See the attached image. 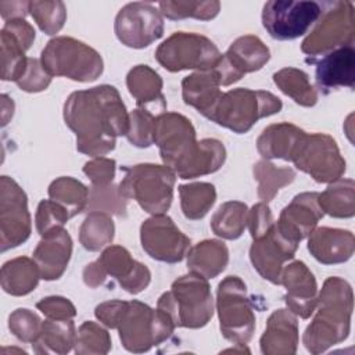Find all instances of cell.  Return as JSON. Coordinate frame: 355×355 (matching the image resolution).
Segmentation results:
<instances>
[{
	"label": "cell",
	"mask_w": 355,
	"mask_h": 355,
	"mask_svg": "<svg viewBox=\"0 0 355 355\" xmlns=\"http://www.w3.org/2000/svg\"><path fill=\"white\" fill-rule=\"evenodd\" d=\"M304 132L290 122L272 123L257 139V150L265 159L290 161L295 144Z\"/></svg>",
	"instance_id": "83f0119b"
},
{
	"label": "cell",
	"mask_w": 355,
	"mask_h": 355,
	"mask_svg": "<svg viewBox=\"0 0 355 355\" xmlns=\"http://www.w3.org/2000/svg\"><path fill=\"white\" fill-rule=\"evenodd\" d=\"M116 162L107 157H94L83 165V173L90 179L93 189H104L112 184Z\"/></svg>",
	"instance_id": "bcb514c9"
},
{
	"label": "cell",
	"mask_w": 355,
	"mask_h": 355,
	"mask_svg": "<svg viewBox=\"0 0 355 355\" xmlns=\"http://www.w3.org/2000/svg\"><path fill=\"white\" fill-rule=\"evenodd\" d=\"M318 194L316 191L300 193L282 209L276 226L288 240L300 243L316 229L324 215L319 207Z\"/></svg>",
	"instance_id": "44dd1931"
},
{
	"label": "cell",
	"mask_w": 355,
	"mask_h": 355,
	"mask_svg": "<svg viewBox=\"0 0 355 355\" xmlns=\"http://www.w3.org/2000/svg\"><path fill=\"white\" fill-rule=\"evenodd\" d=\"M275 218L272 215V211L268 205V202H257L248 209V216H247V226L250 230V234L252 240L263 236L268 233L273 225H275Z\"/></svg>",
	"instance_id": "c3c4849f"
},
{
	"label": "cell",
	"mask_w": 355,
	"mask_h": 355,
	"mask_svg": "<svg viewBox=\"0 0 355 355\" xmlns=\"http://www.w3.org/2000/svg\"><path fill=\"white\" fill-rule=\"evenodd\" d=\"M96 318L107 327L116 329L123 348L141 354L168 340L175 324L161 309L132 300H111L101 302L94 309Z\"/></svg>",
	"instance_id": "3957f363"
},
{
	"label": "cell",
	"mask_w": 355,
	"mask_h": 355,
	"mask_svg": "<svg viewBox=\"0 0 355 355\" xmlns=\"http://www.w3.org/2000/svg\"><path fill=\"white\" fill-rule=\"evenodd\" d=\"M187 268L205 279H214L220 275L229 262V250L220 240L209 239L190 247L187 254Z\"/></svg>",
	"instance_id": "f1b7e54d"
},
{
	"label": "cell",
	"mask_w": 355,
	"mask_h": 355,
	"mask_svg": "<svg viewBox=\"0 0 355 355\" xmlns=\"http://www.w3.org/2000/svg\"><path fill=\"white\" fill-rule=\"evenodd\" d=\"M157 115L144 110L136 108L129 114V130L126 139L130 144L139 148H147L154 144V128Z\"/></svg>",
	"instance_id": "7bdbcfd3"
},
{
	"label": "cell",
	"mask_w": 355,
	"mask_h": 355,
	"mask_svg": "<svg viewBox=\"0 0 355 355\" xmlns=\"http://www.w3.org/2000/svg\"><path fill=\"white\" fill-rule=\"evenodd\" d=\"M42 327L39 315L28 308H18L8 316L10 331L22 343H33Z\"/></svg>",
	"instance_id": "f6af8a7d"
},
{
	"label": "cell",
	"mask_w": 355,
	"mask_h": 355,
	"mask_svg": "<svg viewBox=\"0 0 355 355\" xmlns=\"http://www.w3.org/2000/svg\"><path fill=\"white\" fill-rule=\"evenodd\" d=\"M323 6L318 1L270 0L262 8V25L276 40H294L319 19Z\"/></svg>",
	"instance_id": "5bb4252c"
},
{
	"label": "cell",
	"mask_w": 355,
	"mask_h": 355,
	"mask_svg": "<svg viewBox=\"0 0 355 355\" xmlns=\"http://www.w3.org/2000/svg\"><path fill=\"white\" fill-rule=\"evenodd\" d=\"M123 178L118 186L122 198L135 200L151 215L165 214L173 200L175 172L166 165L137 164L123 166Z\"/></svg>",
	"instance_id": "52a82bcc"
},
{
	"label": "cell",
	"mask_w": 355,
	"mask_h": 355,
	"mask_svg": "<svg viewBox=\"0 0 355 355\" xmlns=\"http://www.w3.org/2000/svg\"><path fill=\"white\" fill-rule=\"evenodd\" d=\"M354 294L351 284L330 276L324 280L315 306V316L306 326L302 344L311 354H322L347 340L351 330Z\"/></svg>",
	"instance_id": "277c9868"
},
{
	"label": "cell",
	"mask_w": 355,
	"mask_h": 355,
	"mask_svg": "<svg viewBox=\"0 0 355 355\" xmlns=\"http://www.w3.org/2000/svg\"><path fill=\"white\" fill-rule=\"evenodd\" d=\"M318 202L323 214L333 218H352L355 215V183L352 179H338L329 183L324 191L318 194Z\"/></svg>",
	"instance_id": "1f68e13d"
},
{
	"label": "cell",
	"mask_w": 355,
	"mask_h": 355,
	"mask_svg": "<svg viewBox=\"0 0 355 355\" xmlns=\"http://www.w3.org/2000/svg\"><path fill=\"white\" fill-rule=\"evenodd\" d=\"M3 28L11 32L26 47V50L31 49L36 33L33 26L28 21H25V18H15V19L6 21Z\"/></svg>",
	"instance_id": "f907efd6"
},
{
	"label": "cell",
	"mask_w": 355,
	"mask_h": 355,
	"mask_svg": "<svg viewBox=\"0 0 355 355\" xmlns=\"http://www.w3.org/2000/svg\"><path fill=\"white\" fill-rule=\"evenodd\" d=\"M297 316L288 309H276L266 322V329L259 340L265 355H293L298 348Z\"/></svg>",
	"instance_id": "d4e9b609"
},
{
	"label": "cell",
	"mask_w": 355,
	"mask_h": 355,
	"mask_svg": "<svg viewBox=\"0 0 355 355\" xmlns=\"http://www.w3.org/2000/svg\"><path fill=\"white\" fill-rule=\"evenodd\" d=\"M322 6L323 10L315 28L301 44V51L311 58L343 46H354V4L351 1H330Z\"/></svg>",
	"instance_id": "4fadbf2b"
},
{
	"label": "cell",
	"mask_w": 355,
	"mask_h": 355,
	"mask_svg": "<svg viewBox=\"0 0 355 355\" xmlns=\"http://www.w3.org/2000/svg\"><path fill=\"white\" fill-rule=\"evenodd\" d=\"M252 173L258 182L257 194L263 202H269L275 198L277 191L295 179V171L288 166H276L268 159H261L254 164Z\"/></svg>",
	"instance_id": "e575fe53"
},
{
	"label": "cell",
	"mask_w": 355,
	"mask_h": 355,
	"mask_svg": "<svg viewBox=\"0 0 355 355\" xmlns=\"http://www.w3.org/2000/svg\"><path fill=\"white\" fill-rule=\"evenodd\" d=\"M157 308L171 318L175 327H204L214 315V298L208 279L194 272L178 277L171 290L161 294Z\"/></svg>",
	"instance_id": "5b68a950"
},
{
	"label": "cell",
	"mask_w": 355,
	"mask_h": 355,
	"mask_svg": "<svg viewBox=\"0 0 355 355\" xmlns=\"http://www.w3.org/2000/svg\"><path fill=\"white\" fill-rule=\"evenodd\" d=\"M40 272L35 259L28 257H17L3 263L0 272V283L4 293L22 297L32 293L39 283Z\"/></svg>",
	"instance_id": "f546056e"
},
{
	"label": "cell",
	"mask_w": 355,
	"mask_h": 355,
	"mask_svg": "<svg viewBox=\"0 0 355 355\" xmlns=\"http://www.w3.org/2000/svg\"><path fill=\"white\" fill-rule=\"evenodd\" d=\"M315 80L322 93L329 94L340 87L352 89L355 85V50L343 46L326 53L315 62Z\"/></svg>",
	"instance_id": "7402d4cb"
},
{
	"label": "cell",
	"mask_w": 355,
	"mask_h": 355,
	"mask_svg": "<svg viewBox=\"0 0 355 355\" xmlns=\"http://www.w3.org/2000/svg\"><path fill=\"white\" fill-rule=\"evenodd\" d=\"M220 86L215 69L196 71L182 80L183 101L205 116L223 93L220 92Z\"/></svg>",
	"instance_id": "4316f807"
},
{
	"label": "cell",
	"mask_w": 355,
	"mask_h": 355,
	"mask_svg": "<svg viewBox=\"0 0 355 355\" xmlns=\"http://www.w3.org/2000/svg\"><path fill=\"white\" fill-rule=\"evenodd\" d=\"M180 208L190 220L202 219L216 200L215 186L207 182H194L179 186Z\"/></svg>",
	"instance_id": "8d00e7d4"
},
{
	"label": "cell",
	"mask_w": 355,
	"mask_h": 355,
	"mask_svg": "<svg viewBox=\"0 0 355 355\" xmlns=\"http://www.w3.org/2000/svg\"><path fill=\"white\" fill-rule=\"evenodd\" d=\"M51 78L53 76L44 69L40 60L29 58L28 67H26L24 75L15 83L24 92L37 93V92H43L49 87Z\"/></svg>",
	"instance_id": "7dc6e473"
},
{
	"label": "cell",
	"mask_w": 355,
	"mask_h": 355,
	"mask_svg": "<svg viewBox=\"0 0 355 355\" xmlns=\"http://www.w3.org/2000/svg\"><path fill=\"white\" fill-rule=\"evenodd\" d=\"M1 79L17 82L24 75L28 67V57L25 55L26 47L7 29L1 28Z\"/></svg>",
	"instance_id": "f35d334b"
},
{
	"label": "cell",
	"mask_w": 355,
	"mask_h": 355,
	"mask_svg": "<svg viewBox=\"0 0 355 355\" xmlns=\"http://www.w3.org/2000/svg\"><path fill=\"white\" fill-rule=\"evenodd\" d=\"M270 58L268 46L255 35L237 37L214 68L222 86H230L244 75L259 71Z\"/></svg>",
	"instance_id": "ac0fdd59"
},
{
	"label": "cell",
	"mask_w": 355,
	"mask_h": 355,
	"mask_svg": "<svg viewBox=\"0 0 355 355\" xmlns=\"http://www.w3.org/2000/svg\"><path fill=\"white\" fill-rule=\"evenodd\" d=\"M216 311L222 336L234 345H245L255 331V313L247 286L239 276H226L216 288Z\"/></svg>",
	"instance_id": "9c48e42d"
},
{
	"label": "cell",
	"mask_w": 355,
	"mask_h": 355,
	"mask_svg": "<svg viewBox=\"0 0 355 355\" xmlns=\"http://www.w3.org/2000/svg\"><path fill=\"white\" fill-rule=\"evenodd\" d=\"M280 284L286 288L283 300L287 309L301 319L311 318L318 301V284L311 269L302 261H294L283 268Z\"/></svg>",
	"instance_id": "ffe728a7"
},
{
	"label": "cell",
	"mask_w": 355,
	"mask_h": 355,
	"mask_svg": "<svg viewBox=\"0 0 355 355\" xmlns=\"http://www.w3.org/2000/svg\"><path fill=\"white\" fill-rule=\"evenodd\" d=\"M297 248L298 243L283 236L275 222L273 227L268 233L252 240L250 247V259L261 277L279 286L284 263L294 258Z\"/></svg>",
	"instance_id": "d6986e66"
},
{
	"label": "cell",
	"mask_w": 355,
	"mask_h": 355,
	"mask_svg": "<svg viewBox=\"0 0 355 355\" xmlns=\"http://www.w3.org/2000/svg\"><path fill=\"white\" fill-rule=\"evenodd\" d=\"M72 255V239L65 229L42 237L32 258L35 259L40 277L51 282L60 279L69 263Z\"/></svg>",
	"instance_id": "cb8c5ba5"
},
{
	"label": "cell",
	"mask_w": 355,
	"mask_h": 355,
	"mask_svg": "<svg viewBox=\"0 0 355 355\" xmlns=\"http://www.w3.org/2000/svg\"><path fill=\"white\" fill-rule=\"evenodd\" d=\"M49 197L60 202L68 211L69 216L79 215L89 207L90 191L75 178L61 176L53 180L49 186Z\"/></svg>",
	"instance_id": "d590c367"
},
{
	"label": "cell",
	"mask_w": 355,
	"mask_h": 355,
	"mask_svg": "<svg viewBox=\"0 0 355 355\" xmlns=\"http://www.w3.org/2000/svg\"><path fill=\"white\" fill-rule=\"evenodd\" d=\"M158 10L162 17L168 19H184L196 18L201 21H209L219 14L220 3L216 0L209 1H191V0H178V1H159Z\"/></svg>",
	"instance_id": "ab89813d"
},
{
	"label": "cell",
	"mask_w": 355,
	"mask_h": 355,
	"mask_svg": "<svg viewBox=\"0 0 355 355\" xmlns=\"http://www.w3.org/2000/svg\"><path fill=\"white\" fill-rule=\"evenodd\" d=\"M44 69L51 76H64L75 82H93L104 69L97 50L69 36H55L40 54Z\"/></svg>",
	"instance_id": "ba28073f"
},
{
	"label": "cell",
	"mask_w": 355,
	"mask_h": 355,
	"mask_svg": "<svg viewBox=\"0 0 355 355\" xmlns=\"http://www.w3.org/2000/svg\"><path fill=\"white\" fill-rule=\"evenodd\" d=\"M114 32L123 46L144 49L162 37L164 17L151 3H128L115 17Z\"/></svg>",
	"instance_id": "2e32d148"
},
{
	"label": "cell",
	"mask_w": 355,
	"mask_h": 355,
	"mask_svg": "<svg viewBox=\"0 0 355 355\" xmlns=\"http://www.w3.org/2000/svg\"><path fill=\"white\" fill-rule=\"evenodd\" d=\"M64 121L76 136V150L103 157L129 130V114L119 92L111 85L78 90L64 104Z\"/></svg>",
	"instance_id": "6da1fadb"
},
{
	"label": "cell",
	"mask_w": 355,
	"mask_h": 355,
	"mask_svg": "<svg viewBox=\"0 0 355 355\" xmlns=\"http://www.w3.org/2000/svg\"><path fill=\"white\" fill-rule=\"evenodd\" d=\"M308 251L323 265L344 263L355 251L354 233L337 227H318L308 236Z\"/></svg>",
	"instance_id": "603a6c76"
},
{
	"label": "cell",
	"mask_w": 355,
	"mask_h": 355,
	"mask_svg": "<svg viewBox=\"0 0 355 355\" xmlns=\"http://www.w3.org/2000/svg\"><path fill=\"white\" fill-rule=\"evenodd\" d=\"M0 14L4 21L25 18L29 14V1H1Z\"/></svg>",
	"instance_id": "816d5d0a"
},
{
	"label": "cell",
	"mask_w": 355,
	"mask_h": 355,
	"mask_svg": "<svg viewBox=\"0 0 355 355\" xmlns=\"http://www.w3.org/2000/svg\"><path fill=\"white\" fill-rule=\"evenodd\" d=\"M220 57L219 49L211 39L194 32H175L155 50V60L169 72L214 69Z\"/></svg>",
	"instance_id": "8fae6325"
},
{
	"label": "cell",
	"mask_w": 355,
	"mask_h": 355,
	"mask_svg": "<svg viewBox=\"0 0 355 355\" xmlns=\"http://www.w3.org/2000/svg\"><path fill=\"white\" fill-rule=\"evenodd\" d=\"M126 86L139 108L155 115L165 112L166 101L162 94V79L151 67L140 64L126 75Z\"/></svg>",
	"instance_id": "484cf974"
},
{
	"label": "cell",
	"mask_w": 355,
	"mask_h": 355,
	"mask_svg": "<svg viewBox=\"0 0 355 355\" xmlns=\"http://www.w3.org/2000/svg\"><path fill=\"white\" fill-rule=\"evenodd\" d=\"M36 308L47 319L65 320V319H73L76 315L75 305L68 298L61 295H50V297L42 298L36 304Z\"/></svg>",
	"instance_id": "681fc988"
},
{
	"label": "cell",
	"mask_w": 355,
	"mask_h": 355,
	"mask_svg": "<svg viewBox=\"0 0 355 355\" xmlns=\"http://www.w3.org/2000/svg\"><path fill=\"white\" fill-rule=\"evenodd\" d=\"M112 347L110 333L98 323L86 320L78 331L75 340V352L79 355H105Z\"/></svg>",
	"instance_id": "60d3db41"
},
{
	"label": "cell",
	"mask_w": 355,
	"mask_h": 355,
	"mask_svg": "<svg viewBox=\"0 0 355 355\" xmlns=\"http://www.w3.org/2000/svg\"><path fill=\"white\" fill-rule=\"evenodd\" d=\"M282 108V100L270 92L237 87L222 93L205 118L237 135H243L259 119L275 115Z\"/></svg>",
	"instance_id": "8992f818"
},
{
	"label": "cell",
	"mask_w": 355,
	"mask_h": 355,
	"mask_svg": "<svg viewBox=\"0 0 355 355\" xmlns=\"http://www.w3.org/2000/svg\"><path fill=\"white\" fill-rule=\"evenodd\" d=\"M248 207L241 201L223 202L211 218L212 232L225 240H236L247 227Z\"/></svg>",
	"instance_id": "74e56055"
},
{
	"label": "cell",
	"mask_w": 355,
	"mask_h": 355,
	"mask_svg": "<svg viewBox=\"0 0 355 355\" xmlns=\"http://www.w3.org/2000/svg\"><path fill=\"white\" fill-rule=\"evenodd\" d=\"M76 329L72 319H47L42 322L40 333L32 343L36 354H67L75 347Z\"/></svg>",
	"instance_id": "4dcf8cb0"
},
{
	"label": "cell",
	"mask_w": 355,
	"mask_h": 355,
	"mask_svg": "<svg viewBox=\"0 0 355 355\" xmlns=\"http://www.w3.org/2000/svg\"><path fill=\"white\" fill-rule=\"evenodd\" d=\"M115 225L105 211H92L79 229V243L90 252H96L112 243Z\"/></svg>",
	"instance_id": "d6a6232c"
},
{
	"label": "cell",
	"mask_w": 355,
	"mask_h": 355,
	"mask_svg": "<svg viewBox=\"0 0 355 355\" xmlns=\"http://www.w3.org/2000/svg\"><path fill=\"white\" fill-rule=\"evenodd\" d=\"M140 243L147 255L155 261L180 262L190 245V239L165 214L153 215L140 226Z\"/></svg>",
	"instance_id": "e0dca14e"
},
{
	"label": "cell",
	"mask_w": 355,
	"mask_h": 355,
	"mask_svg": "<svg viewBox=\"0 0 355 355\" xmlns=\"http://www.w3.org/2000/svg\"><path fill=\"white\" fill-rule=\"evenodd\" d=\"M32 232L28 197L10 176L0 179V248L1 252L25 243Z\"/></svg>",
	"instance_id": "9a60e30c"
},
{
	"label": "cell",
	"mask_w": 355,
	"mask_h": 355,
	"mask_svg": "<svg viewBox=\"0 0 355 355\" xmlns=\"http://www.w3.org/2000/svg\"><path fill=\"white\" fill-rule=\"evenodd\" d=\"M71 219L65 207L54 200H42L35 215V225L37 233L44 237L64 229V225Z\"/></svg>",
	"instance_id": "ee69618b"
},
{
	"label": "cell",
	"mask_w": 355,
	"mask_h": 355,
	"mask_svg": "<svg viewBox=\"0 0 355 355\" xmlns=\"http://www.w3.org/2000/svg\"><path fill=\"white\" fill-rule=\"evenodd\" d=\"M290 162L318 183H333L347 169L336 140L326 133H306L300 137Z\"/></svg>",
	"instance_id": "7c38bea8"
},
{
	"label": "cell",
	"mask_w": 355,
	"mask_h": 355,
	"mask_svg": "<svg viewBox=\"0 0 355 355\" xmlns=\"http://www.w3.org/2000/svg\"><path fill=\"white\" fill-rule=\"evenodd\" d=\"M29 14L42 32L49 36L58 33L67 21V8L62 1H29Z\"/></svg>",
	"instance_id": "b9f144b4"
},
{
	"label": "cell",
	"mask_w": 355,
	"mask_h": 355,
	"mask_svg": "<svg viewBox=\"0 0 355 355\" xmlns=\"http://www.w3.org/2000/svg\"><path fill=\"white\" fill-rule=\"evenodd\" d=\"M8 96L7 94H3L1 96V105H3V125H7L8 119L12 116V112H14V105L12 107H7L8 104Z\"/></svg>",
	"instance_id": "f5cc1de1"
},
{
	"label": "cell",
	"mask_w": 355,
	"mask_h": 355,
	"mask_svg": "<svg viewBox=\"0 0 355 355\" xmlns=\"http://www.w3.org/2000/svg\"><path fill=\"white\" fill-rule=\"evenodd\" d=\"M275 85L297 104L313 107L318 103V92L309 82L308 75L294 67H286L273 73Z\"/></svg>",
	"instance_id": "836d02e7"
},
{
	"label": "cell",
	"mask_w": 355,
	"mask_h": 355,
	"mask_svg": "<svg viewBox=\"0 0 355 355\" xmlns=\"http://www.w3.org/2000/svg\"><path fill=\"white\" fill-rule=\"evenodd\" d=\"M108 276L115 279L129 294L144 291L151 282L150 269L133 259L122 245H108L96 261L85 266L82 273L85 284L90 288L104 284Z\"/></svg>",
	"instance_id": "30bf717a"
},
{
	"label": "cell",
	"mask_w": 355,
	"mask_h": 355,
	"mask_svg": "<svg viewBox=\"0 0 355 355\" xmlns=\"http://www.w3.org/2000/svg\"><path fill=\"white\" fill-rule=\"evenodd\" d=\"M154 144L164 165L180 179H194L220 169L226 148L218 139L197 140L189 118L178 112H162L155 118Z\"/></svg>",
	"instance_id": "7a4b0ae2"
}]
</instances>
